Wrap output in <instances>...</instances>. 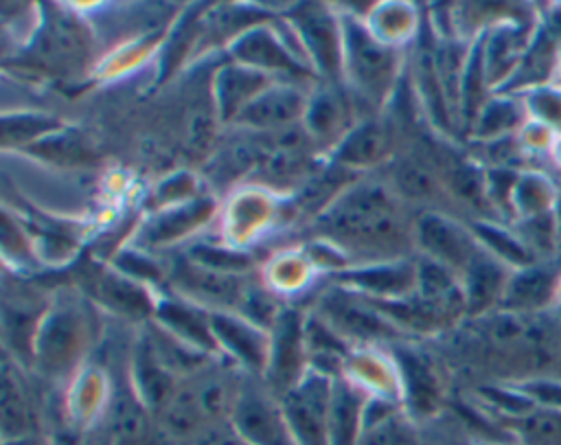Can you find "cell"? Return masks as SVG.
<instances>
[{"mask_svg": "<svg viewBox=\"0 0 561 445\" xmlns=\"http://www.w3.org/2000/svg\"><path fill=\"white\" fill-rule=\"evenodd\" d=\"M359 445H419L412 423L388 399H368Z\"/></svg>", "mask_w": 561, "mask_h": 445, "instance_id": "obj_25", "label": "cell"}, {"mask_svg": "<svg viewBox=\"0 0 561 445\" xmlns=\"http://www.w3.org/2000/svg\"><path fill=\"white\" fill-rule=\"evenodd\" d=\"M342 72L346 83L373 105H381L394 88L399 53L375 35L359 18L342 13Z\"/></svg>", "mask_w": 561, "mask_h": 445, "instance_id": "obj_2", "label": "cell"}, {"mask_svg": "<svg viewBox=\"0 0 561 445\" xmlns=\"http://www.w3.org/2000/svg\"><path fill=\"white\" fill-rule=\"evenodd\" d=\"M399 368L408 395V406L414 408L416 412H427L436 401V379L430 366L421 357L403 353Z\"/></svg>", "mask_w": 561, "mask_h": 445, "instance_id": "obj_33", "label": "cell"}, {"mask_svg": "<svg viewBox=\"0 0 561 445\" xmlns=\"http://www.w3.org/2000/svg\"><path fill=\"white\" fill-rule=\"evenodd\" d=\"M171 281L173 287L188 300L230 311L239 309L248 292V285L239 276L213 272L195 265L193 261H182L180 265H175Z\"/></svg>", "mask_w": 561, "mask_h": 445, "instance_id": "obj_16", "label": "cell"}, {"mask_svg": "<svg viewBox=\"0 0 561 445\" xmlns=\"http://www.w3.org/2000/svg\"><path fill=\"white\" fill-rule=\"evenodd\" d=\"M131 379H134L136 397L142 401L147 410L158 414L178 388V375L171 373L169 366L158 357L147 335L138 342L134 351Z\"/></svg>", "mask_w": 561, "mask_h": 445, "instance_id": "obj_22", "label": "cell"}, {"mask_svg": "<svg viewBox=\"0 0 561 445\" xmlns=\"http://www.w3.org/2000/svg\"><path fill=\"white\" fill-rule=\"evenodd\" d=\"M145 412L147 408L136 397V392L118 395L107 419L110 445H145L149 438Z\"/></svg>", "mask_w": 561, "mask_h": 445, "instance_id": "obj_30", "label": "cell"}, {"mask_svg": "<svg viewBox=\"0 0 561 445\" xmlns=\"http://www.w3.org/2000/svg\"><path fill=\"white\" fill-rule=\"evenodd\" d=\"M188 261H193L199 267L221 272V274H234L239 276L241 272L250 270V256L237 250H224V248H213V246H195L188 252Z\"/></svg>", "mask_w": 561, "mask_h": 445, "instance_id": "obj_37", "label": "cell"}, {"mask_svg": "<svg viewBox=\"0 0 561 445\" xmlns=\"http://www.w3.org/2000/svg\"><path fill=\"white\" fill-rule=\"evenodd\" d=\"M392 189L397 197L430 202L438 197L440 182H438V175L427 164L405 158L392 167Z\"/></svg>", "mask_w": 561, "mask_h": 445, "instance_id": "obj_32", "label": "cell"}, {"mask_svg": "<svg viewBox=\"0 0 561 445\" xmlns=\"http://www.w3.org/2000/svg\"><path fill=\"white\" fill-rule=\"evenodd\" d=\"M2 445H55L50 438H46L42 432L28 434V436H18V438H4Z\"/></svg>", "mask_w": 561, "mask_h": 445, "instance_id": "obj_40", "label": "cell"}, {"mask_svg": "<svg viewBox=\"0 0 561 445\" xmlns=\"http://www.w3.org/2000/svg\"><path fill=\"white\" fill-rule=\"evenodd\" d=\"M291 33L307 64L329 83H337L342 72V24L324 4L302 2L294 4L287 13Z\"/></svg>", "mask_w": 561, "mask_h": 445, "instance_id": "obj_3", "label": "cell"}, {"mask_svg": "<svg viewBox=\"0 0 561 445\" xmlns=\"http://www.w3.org/2000/svg\"><path fill=\"white\" fill-rule=\"evenodd\" d=\"M561 261L539 259L530 265L511 270L500 309L513 316H533L559 300Z\"/></svg>", "mask_w": 561, "mask_h": 445, "instance_id": "obj_11", "label": "cell"}, {"mask_svg": "<svg viewBox=\"0 0 561 445\" xmlns=\"http://www.w3.org/2000/svg\"><path fill=\"white\" fill-rule=\"evenodd\" d=\"M318 318H322L342 338L375 340L394 335L399 329L364 296L340 287L324 294L318 303Z\"/></svg>", "mask_w": 561, "mask_h": 445, "instance_id": "obj_9", "label": "cell"}, {"mask_svg": "<svg viewBox=\"0 0 561 445\" xmlns=\"http://www.w3.org/2000/svg\"><path fill=\"white\" fill-rule=\"evenodd\" d=\"M364 392L351 381L335 377L331 390V414H329V445H359L364 427Z\"/></svg>", "mask_w": 561, "mask_h": 445, "instance_id": "obj_24", "label": "cell"}, {"mask_svg": "<svg viewBox=\"0 0 561 445\" xmlns=\"http://www.w3.org/2000/svg\"><path fill=\"white\" fill-rule=\"evenodd\" d=\"M0 430L4 438H18L39 432L37 412L28 388L18 370V364L4 355L2 360V386H0Z\"/></svg>", "mask_w": 561, "mask_h": 445, "instance_id": "obj_23", "label": "cell"}, {"mask_svg": "<svg viewBox=\"0 0 561 445\" xmlns=\"http://www.w3.org/2000/svg\"><path fill=\"white\" fill-rule=\"evenodd\" d=\"M471 230H473L480 248L486 250L491 256H495L511 270H517V267L539 261L535 256V252L526 246V241L519 237V232H511L508 228L495 226L491 221H473Z\"/></svg>", "mask_w": 561, "mask_h": 445, "instance_id": "obj_29", "label": "cell"}, {"mask_svg": "<svg viewBox=\"0 0 561 445\" xmlns=\"http://www.w3.org/2000/svg\"><path fill=\"white\" fill-rule=\"evenodd\" d=\"M94 296L107 309L129 318H145L149 313H156V305H158V303H151V298L147 296L140 283H136L134 278L121 272L101 274L94 281Z\"/></svg>", "mask_w": 561, "mask_h": 445, "instance_id": "obj_27", "label": "cell"}, {"mask_svg": "<svg viewBox=\"0 0 561 445\" xmlns=\"http://www.w3.org/2000/svg\"><path fill=\"white\" fill-rule=\"evenodd\" d=\"M526 116L561 138V88L554 83L533 88L524 94Z\"/></svg>", "mask_w": 561, "mask_h": 445, "instance_id": "obj_36", "label": "cell"}, {"mask_svg": "<svg viewBox=\"0 0 561 445\" xmlns=\"http://www.w3.org/2000/svg\"><path fill=\"white\" fill-rule=\"evenodd\" d=\"M557 303H559V305H561V287H559V300H557Z\"/></svg>", "mask_w": 561, "mask_h": 445, "instance_id": "obj_42", "label": "cell"}, {"mask_svg": "<svg viewBox=\"0 0 561 445\" xmlns=\"http://www.w3.org/2000/svg\"><path fill=\"white\" fill-rule=\"evenodd\" d=\"M153 318L158 327H162L184 344L206 355L219 353L210 327V311L202 309L199 305L186 303L184 298H162L156 305Z\"/></svg>", "mask_w": 561, "mask_h": 445, "instance_id": "obj_19", "label": "cell"}, {"mask_svg": "<svg viewBox=\"0 0 561 445\" xmlns=\"http://www.w3.org/2000/svg\"><path fill=\"white\" fill-rule=\"evenodd\" d=\"M61 129V123L39 112H13L2 118V142L4 147L28 149L42 138Z\"/></svg>", "mask_w": 561, "mask_h": 445, "instance_id": "obj_31", "label": "cell"}, {"mask_svg": "<svg viewBox=\"0 0 561 445\" xmlns=\"http://www.w3.org/2000/svg\"><path fill=\"white\" fill-rule=\"evenodd\" d=\"M309 94L289 81H276L263 90L239 116L237 125L259 134H276L302 123Z\"/></svg>", "mask_w": 561, "mask_h": 445, "instance_id": "obj_13", "label": "cell"}, {"mask_svg": "<svg viewBox=\"0 0 561 445\" xmlns=\"http://www.w3.org/2000/svg\"><path fill=\"white\" fill-rule=\"evenodd\" d=\"M552 232H554V252L561 256V186L557 189V199L552 206Z\"/></svg>", "mask_w": 561, "mask_h": 445, "instance_id": "obj_39", "label": "cell"}, {"mask_svg": "<svg viewBox=\"0 0 561 445\" xmlns=\"http://www.w3.org/2000/svg\"><path fill=\"white\" fill-rule=\"evenodd\" d=\"M26 151L37 153L53 162H61V164H85L94 158L90 145H85V140L81 136H77L75 132H66L64 127L57 129L55 134L42 138Z\"/></svg>", "mask_w": 561, "mask_h": 445, "instance_id": "obj_34", "label": "cell"}, {"mask_svg": "<svg viewBox=\"0 0 561 445\" xmlns=\"http://www.w3.org/2000/svg\"><path fill=\"white\" fill-rule=\"evenodd\" d=\"M528 123L526 107L513 96H493L482 103L480 112L473 118V136L480 140H504L506 134L522 129Z\"/></svg>", "mask_w": 561, "mask_h": 445, "instance_id": "obj_28", "label": "cell"}, {"mask_svg": "<svg viewBox=\"0 0 561 445\" xmlns=\"http://www.w3.org/2000/svg\"><path fill=\"white\" fill-rule=\"evenodd\" d=\"M305 322L307 320L296 309H283L270 329L265 388L276 399H280L309 373L305 370V364L309 360Z\"/></svg>", "mask_w": 561, "mask_h": 445, "instance_id": "obj_6", "label": "cell"}, {"mask_svg": "<svg viewBox=\"0 0 561 445\" xmlns=\"http://www.w3.org/2000/svg\"><path fill=\"white\" fill-rule=\"evenodd\" d=\"M232 61L265 72L267 77H280L283 81H302L313 75L309 64L296 55L283 35L272 26L256 24L243 31L230 42Z\"/></svg>", "mask_w": 561, "mask_h": 445, "instance_id": "obj_5", "label": "cell"}, {"mask_svg": "<svg viewBox=\"0 0 561 445\" xmlns=\"http://www.w3.org/2000/svg\"><path fill=\"white\" fill-rule=\"evenodd\" d=\"M333 379L309 370L278 401L298 445H329V414Z\"/></svg>", "mask_w": 561, "mask_h": 445, "instance_id": "obj_4", "label": "cell"}, {"mask_svg": "<svg viewBox=\"0 0 561 445\" xmlns=\"http://www.w3.org/2000/svg\"><path fill=\"white\" fill-rule=\"evenodd\" d=\"M230 425L248 445H298L280 401L265 386H241Z\"/></svg>", "mask_w": 561, "mask_h": 445, "instance_id": "obj_7", "label": "cell"}, {"mask_svg": "<svg viewBox=\"0 0 561 445\" xmlns=\"http://www.w3.org/2000/svg\"><path fill=\"white\" fill-rule=\"evenodd\" d=\"M337 281L342 287L373 300L405 298L416 292V261H366L342 270Z\"/></svg>", "mask_w": 561, "mask_h": 445, "instance_id": "obj_12", "label": "cell"}, {"mask_svg": "<svg viewBox=\"0 0 561 445\" xmlns=\"http://www.w3.org/2000/svg\"><path fill=\"white\" fill-rule=\"evenodd\" d=\"M519 390H522V395H524L533 406L561 412V381L535 379V381L522 384Z\"/></svg>", "mask_w": 561, "mask_h": 445, "instance_id": "obj_38", "label": "cell"}, {"mask_svg": "<svg viewBox=\"0 0 561 445\" xmlns=\"http://www.w3.org/2000/svg\"><path fill=\"white\" fill-rule=\"evenodd\" d=\"M316 228L333 246L370 261L401 259L414 239L399 208L397 193L379 182L348 184L316 219Z\"/></svg>", "mask_w": 561, "mask_h": 445, "instance_id": "obj_1", "label": "cell"}, {"mask_svg": "<svg viewBox=\"0 0 561 445\" xmlns=\"http://www.w3.org/2000/svg\"><path fill=\"white\" fill-rule=\"evenodd\" d=\"M44 15L39 33L33 39V57L50 70L70 72L85 61L88 31L81 20L61 9H50Z\"/></svg>", "mask_w": 561, "mask_h": 445, "instance_id": "obj_10", "label": "cell"}, {"mask_svg": "<svg viewBox=\"0 0 561 445\" xmlns=\"http://www.w3.org/2000/svg\"><path fill=\"white\" fill-rule=\"evenodd\" d=\"M272 83H276L272 77L243 64L230 61L221 66L213 79V96L219 118L224 123H234L237 116Z\"/></svg>", "mask_w": 561, "mask_h": 445, "instance_id": "obj_17", "label": "cell"}, {"mask_svg": "<svg viewBox=\"0 0 561 445\" xmlns=\"http://www.w3.org/2000/svg\"><path fill=\"white\" fill-rule=\"evenodd\" d=\"M390 151V132L388 127L377 118H364L355 123L344 138L333 147L331 151V164L357 171V169H370L386 160Z\"/></svg>", "mask_w": 561, "mask_h": 445, "instance_id": "obj_20", "label": "cell"}, {"mask_svg": "<svg viewBox=\"0 0 561 445\" xmlns=\"http://www.w3.org/2000/svg\"><path fill=\"white\" fill-rule=\"evenodd\" d=\"M79 344V313L59 305L46 313L33 342V357L48 375H59L72 364Z\"/></svg>", "mask_w": 561, "mask_h": 445, "instance_id": "obj_15", "label": "cell"}, {"mask_svg": "<svg viewBox=\"0 0 561 445\" xmlns=\"http://www.w3.org/2000/svg\"><path fill=\"white\" fill-rule=\"evenodd\" d=\"M515 432L524 445H561V412L539 408L515 414Z\"/></svg>", "mask_w": 561, "mask_h": 445, "instance_id": "obj_35", "label": "cell"}, {"mask_svg": "<svg viewBox=\"0 0 561 445\" xmlns=\"http://www.w3.org/2000/svg\"><path fill=\"white\" fill-rule=\"evenodd\" d=\"M511 267L491 256L486 250L473 256L467 270L460 274L462 296H465V313L478 316L489 311L491 307H500Z\"/></svg>", "mask_w": 561, "mask_h": 445, "instance_id": "obj_21", "label": "cell"}, {"mask_svg": "<svg viewBox=\"0 0 561 445\" xmlns=\"http://www.w3.org/2000/svg\"><path fill=\"white\" fill-rule=\"evenodd\" d=\"M300 125L316 145L329 142L335 147L355 123H351V105L346 96L329 83L309 94Z\"/></svg>", "mask_w": 561, "mask_h": 445, "instance_id": "obj_18", "label": "cell"}, {"mask_svg": "<svg viewBox=\"0 0 561 445\" xmlns=\"http://www.w3.org/2000/svg\"><path fill=\"white\" fill-rule=\"evenodd\" d=\"M414 243L419 246L421 256L449 267L458 276L480 252V243L471 228L436 210L419 215L414 221Z\"/></svg>", "mask_w": 561, "mask_h": 445, "instance_id": "obj_8", "label": "cell"}, {"mask_svg": "<svg viewBox=\"0 0 561 445\" xmlns=\"http://www.w3.org/2000/svg\"><path fill=\"white\" fill-rule=\"evenodd\" d=\"M213 208L215 204L208 197H195L186 204H175L173 208H167L160 215H156V219L145 228L142 239L149 246L178 241L186 232L202 226L213 215Z\"/></svg>", "mask_w": 561, "mask_h": 445, "instance_id": "obj_26", "label": "cell"}, {"mask_svg": "<svg viewBox=\"0 0 561 445\" xmlns=\"http://www.w3.org/2000/svg\"><path fill=\"white\" fill-rule=\"evenodd\" d=\"M217 349L252 373L265 375L270 357V333L234 311H210Z\"/></svg>", "mask_w": 561, "mask_h": 445, "instance_id": "obj_14", "label": "cell"}, {"mask_svg": "<svg viewBox=\"0 0 561 445\" xmlns=\"http://www.w3.org/2000/svg\"><path fill=\"white\" fill-rule=\"evenodd\" d=\"M55 445H79L75 438H70V436H66V438H61V441H57Z\"/></svg>", "mask_w": 561, "mask_h": 445, "instance_id": "obj_41", "label": "cell"}]
</instances>
